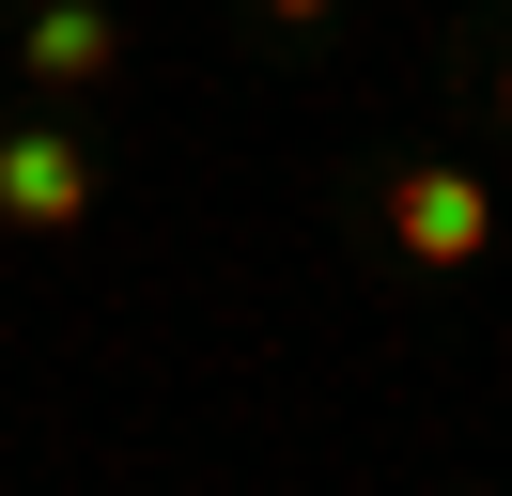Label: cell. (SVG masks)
Returning a JSON list of instances; mask_svg holds the SVG:
<instances>
[{
    "label": "cell",
    "mask_w": 512,
    "mask_h": 496,
    "mask_svg": "<svg viewBox=\"0 0 512 496\" xmlns=\"http://www.w3.org/2000/svg\"><path fill=\"white\" fill-rule=\"evenodd\" d=\"M497 124H512V62H497Z\"/></svg>",
    "instance_id": "obj_5"
},
{
    "label": "cell",
    "mask_w": 512,
    "mask_h": 496,
    "mask_svg": "<svg viewBox=\"0 0 512 496\" xmlns=\"http://www.w3.org/2000/svg\"><path fill=\"white\" fill-rule=\"evenodd\" d=\"M388 248H404V264H481V248H497V186L481 171H388Z\"/></svg>",
    "instance_id": "obj_1"
},
{
    "label": "cell",
    "mask_w": 512,
    "mask_h": 496,
    "mask_svg": "<svg viewBox=\"0 0 512 496\" xmlns=\"http://www.w3.org/2000/svg\"><path fill=\"white\" fill-rule=\"evenodd\" d=\"M16 47H32V78H109V62H125V16H94V0H32Z\"/></svg>",
    "instance_id": "obj_3"
},
{
    "label": "cell",
    "mask_w": 512,
    "mask_h": 496,
    "mask_svg": "<svg viewBox=\"0 0 512 496\" xmlns=\"http://www.w3.org/2000/svg\"><path fill=\"white\" fill-rule=\"evenodd\" d=\"M264 16H326V0H264Z\"/></svg>",
    "instance_id": "obj_4"
},
{
    "label": "cell",
    "mask_w": 512,
    "mask_h": 496,
    "mask_svg": "<svg viewBox=\"0 0 512 496\" xmlns=\"http://www.w3.org/2000/svg\"><path fill=\"white\" fill-rule=\"evenodd\" d=\"M0 217H16V233H63V217H94V155H78L63 124H16V140H0Z\"/></svg>",
    "instance_id": "obj_2"
}]
</instances>
